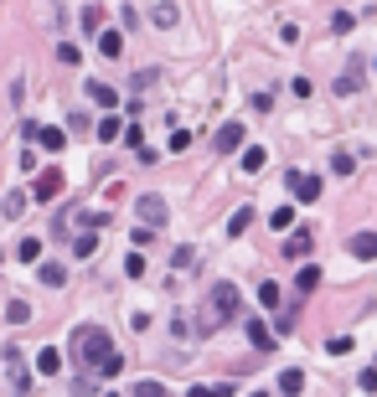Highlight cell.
Returning <instances> with one entry per match:
<instances>
[{
  "instance_id": "obj_1",
  "label": "cell",
  "mask_w": 377,
  "mask_h": 397,
  "mask_svg": "<svg viewBox=\"0 0 377 397\" xmlns=\"http://www.w3.org/2000/svg\"><path fill=\"white\" fill-rule=\"evenodd\" d=\"M73 356L83 371H99L104 356H114V341H109V330L104 325H78L73 330Z\"/></svg>"
},
{
  "instance_id": "obj_2",
  "label": "cell",
  "mask_w": 377,
  "mask_h": 397,
  "mask_svg": "<svg viewBox=\"0 0 377 397\" xmlns=\"http://www.w3.org/2000/svg\"><path fill=\"white\" fill-rule=\"evenodd\" d=\"M135 217H140L145 227H155V232H161V227H166V217H171V207H166V196H155V191H145L140 202H135Z\"/></svg>"
},
{
  "instance_id": "obj_3",
  "label": "cell",
  "mask_w": 377,
  "mask_h": 397,
  "mask_svg": "<svg viewBox=\"0 0 377 397\" xmlns=\"http://www.w3.org/2000/svg\"><path fill=\"white\" fill-rule=\"evenodd\" d=\"M62 191H68V181H62V170H57V165H47V170L36 175V186H31V196H36V202H47V207L57 202Z\"/></svg>"
},
{
  "instance_id": "obj_4",
  "label": "cell",
  "mask_w": 377,
  "mask_h": 397,
  "mask_svg": "<svg viewBox=\"0 0 377 397\" xmlns=\"http://www.w3.org/2000/svg\"><path fill=\"white\" fill-rule=\"evenodd\" d=\"M212 310H217V325H228V320H238V284H217L212 289Z\"/></svg>"
},
{
  "instance_id": "obj_5",
  "label": "cell",
  "mask_w": 377,
  "mask_h": 397,
  "mask_svg": "<svg viewBox=\"0 0 377 397\" xmlns=\"http://www.w3.org/2000/svg\"><path fill=\"white\" fill-rule=\"evenodd\" d=\"M290 196L295 202H321V175H310V170H290Z\"/></svg>"
},
{
  "instance_id": "obj_6",
  "label": "cell",
  "mask_w": 377,
  "mask_h": 397,
  "mask_svg": "<svg viewBox=\"0 0 377 397\" xmlns=\"http://www.w3.org/2000/svg\"><path fill=\"white\" fill-rule=\"evenodd\" d=\"M150 21H155L161 31L181 26V6H176V0H155V6H150Z\"/></svg>"
},
{
  "instance_id": "obj_7",
  "label": "cell",
  "mask_w": 377,
  "mask_h": 397,
  "mask_svg": "<svg viewBox=\"0 0 377 397\" xmlns=\"http://www.w3.org/2000/svg\"><path fill=\"white\" fill-rule=\"evenodd\" d=\"M36 145L57 155V150H68V129H57V124H36Z\"/></svg>"
},
{
  "instance_id": "obj_8",
  "label": "cell",
  "mask_w": 377,
  "mask_h": 397,
  "mask_svg": "<svg viewBox=\"0 0 377 397\" xmlns=\"http://www.w3.org/2000/svg\"><path fill=\"white\" fill-rule=\"evenodd\" d=\"M36 279L47 284V289H62V284H68V269H62V263H52V258H41V263H36Z\"/></svg>"
},
{
  "instance_id": "obj_9",
  "label": "cell",
  "mask_w": 377,
  "mask_h": 397,
  "mask_svg": "<svg viewBox=\"0 0 377 397\" xmlns=\"http://www.w3.org/2000/svg\"><path fill=\"white\" fill-rule=\"evenodd\" d=\"M248 341L258 346V356H274V330L263 320H248Z\"/></svg>"
},
{
  "instance_id": "obj_10",
  "label": "cell",
  "mask_w": 377,
  "mask_h": 397,
  "mask_svg": "<svg viewBox=\"0 0 377 397\" xmlns=\"http://www.w3.org/2000/svg\"><path fill=\"white\" fill-rule=\"evenodd\" d=\"M36 371H41V377H57V371H62V351H57L52 341L36 351Z\"/></svg>"
},
{
  "instance_id": "obj_11",
  "label": "cell",
  "mask_w": 377,
  "mask_h": 397,
  "mask_svg": "<svg viewBox=\"0 0 377 397\" xmlns=\"http://www.w3.org/2000/svg\"><path fill=\"white\" fill-rule=\"evenodd\" d=\"M243 135H248V129H243L238 119H228L223 129H217V150H223V155H228V150H238V145H243Z\"/></svg>"
},
{
  "instance_id": "obj_12",
  "label": "cell",
  "mask_w": 377,
  "mask_h": 397,
  "mask_svg": "<svg viewBox=\"0 0 377 397\" xmlns=\"http://www.w3.org/2000/svg\"><path fill=\"white\" fill-rule=\"evenodd\" d=\"M362 83H367V73H362V68H346V73L336 78V98H351V93H362Z\"/></svg>"
},
{
  "instance_id": "obj_13",
  "label": "cell",
  "mask_w": 377,
  "mask_h": 397,
  "mask_svg": "<svg viewBox=\"0 0 377 397\" xmlns=\"http://www.w3.org/2000/svg\"><path fill=\"white\" fill-rule=\"evenodd\" d=\"M6 366H11V382H16V392H26V387H31V371L21 366V351H16V346L6 351Z\"/></svg>"
},
{
  "instance_id": "obj_14",
  "label": "cell",
  "mask_w": 377,
  "mask_h": 397,
  "mask_svg": "<svg viewBox=\"0 0 377 397\" xmlns=\"http://www.w3.org/2000/svg\"><path fill=\"white\" fill-rule=\"evenodd\" d=\"M279 392H284V397H300V392H305V371H300V366H284V371H279Z\"/></svg>"
},
{
  "instance_id": "obj_15",
  "label": "cell",
  "mask_w": 377,
  "mask_h": 397,
  "mask_svg": "<svg viewBox=\"0 0 377 397\" xmlns=\"http://www.w3.org/2000/svg\"><path fill=\"white\" fill-rule=\"evenodd\" d=\"M351 258L372 263V258H377V232H357V237H351Z\"/></svg>"
},
{
  "instance_id": "obj_16",
  "label": "cell",
  "mask_w": 377,
  "mask_h": 397,
  "mask_svg": "<svg viewBox=\"0 0 377 397\" xmlns=\"http://www.w3.org/2000/svg\"><path fill=\"white\" fill-rule=\"evenodd\" d=\"M316 284H321V269H316V263H305V269H300V274H295V294H300V299H305V294H310V289H316Z\"/></svg>"
},
{
  "instance_id": "obj_17",
  "label": "cell",
  "mask_w": 377,
  "mask_h": 397,
  "mask_svg": "<svg viewBox=\"0 0 377 397\" xmlns=\"http://www.w3.org/2000/svg\"><path fill=\"white\" fill-rule=\"evenodd\" d=\"M310 248H316L310 227H300V237H290V242H284V253H290V258H310Z\"/></svg>"
},
{
  "instance_id": "obj_18",
  "label": "cell",
  "mask_w": 377,
  "mask_h": 397,
  "mask_svg": "<svg viewBox=\"0 0 377 397\" xmlns=\"http://www.w3.org/2000/svg\"><path fill=\"white\" fill-rule=\"evenodd\" d=\"M248 227H253V207H238V212L228 217V237H243Z\"/></svg>"
},
{
  "instance_id": "obj_19",
  "label": "cell",
  "mask_w": 377,
  "mask_h": 397,
  "mask_svg": "<svg viewBox=\"0 0 377 397\" xmlns=\"http://www.w3.org/2000/svg\"><path fill=\"white\" fill-rule=\"evenodd\" d=\"M88 98H94L99 108H114V103H119V93H114L109 83H88Z\"/></svg>"
},
{
  "instance_id": "obj_20",
  "label": "cell",
  "mask_w": 377,
  "mask_h": 397,
  "mask_svg": "<svg viewBox=\"0 0 377 397\" xmlns=\"http://www.w3.org/2000/svg\"><path fill=\"white\" fill-rule=\"evenodd\" d=\"M16 258L21 263H41V237H21L16 242Z\"/></svg>"
},
{
  "instance_id": "obj_21",
  "label": "cell",
  "mask_w": 377,
  "mask_h": 397,
  "mask_svg": "<svg viewBox=\"0 0 377 397\" xmlns=\"http://www.w3.org/2000/svg\"><path fill=\"white\" fill-rule=\"evenodd\" d=\"M99 253V232H78L73 237V258H94Z\"/></svg>"
},
{
  "instance_id": "obj_22",
  "label": "cell",
  "mask_w": 377,
  "mask_h": 397,
  "mask_svg": "<svg viewBox=\"0 0 377 397\" xmlns=\"http://www.w3.org/2000/svg\"><path fill=\"white\" fill-rule=\"evenodd\" d=\"M269 165V150H243V175H258Z\"/></svg>"
},
{
  "instance_id": "obj_23",
  "label": "cell",
  "mask_w": 377,
  "mask_h": 397,
  "mask_svg": "<svg viewBox=\"0 0 377 397\" xmlns=\"http://www.w3.org/2000/svg\"><path fill=\"white\" fill-rule=\"evenodd\" d=\"M186 397H233V382H217V387H212V382H196Z\"/></svg>"
},
{
  "instance_id": "obj_24",
  "label": "cell",
  "mask_w": 377,
  "mask_h": 397,
  "mask_svg": "<svg viewBox=\"0 0 377 397\" xmlns=\"http://www.w3.org/2000/svg\"><path fill=\"white\" fill-rule=\"evenodd\" d=\"M99 52H104V57H119V52H124V36H119V31H99Z\"/></svg>"
},
{
  "instance_id": "obj_25",
  "label": "cell",
  "mask_w": 377,
  "mask_h": 397,
  "mask_svg": "<svg viewBox=\"0 0 377 397\" xmlns=\"http://www.w3.org/2000/svg\"><path fill=\"white\" fill-rule=\"evenodd\" d=\"M6 320H11V325H26V320H36V315H31L26 299H11V304H6Z\"/></svg>"
},
{
  "instance_id": "obj_26",
  "label": "cell",
  "mask_w": 377,
  "mask_h": 397,
  "mask_svg": "<svg viewBox=\"0 0 377 397\" xmlns=\"http://www.w3.org/2000/svg\"><path fill=\"white\" fill-rule=\"evenodd\" d=\"M119 135H124V124H119L114 114H109V119H99V140H104V145H114Z\"/></svg>"
},
{
  "instance_id": "obj_27",
  "label": "cell",
  "mask_w": 377,
  "mask_h": 397,
  "mask_svg": "<svg viewBox=\"0 0 377 397\" xmlns=\"http://www.w3.org/2000/svg\"><path fill=\"white\" fill-rule=\"evenodd\" d=\"M269 227H279V232L295 227V207H274V212H269Z\"/></svg>"
},
{
  "instance_id": "obj_28",
  "label": "cell",
  "mask_w": 377,
  "mask_h": 397,
  "mask_svg": "<svg viewBox=\"0 0 377 397\" xmlns=\"http://www.w3.org/2000/svg\"><path fill=\"white\" fill-rule=\"evenodd\" d=\"M0 212H6V217H11V222H16V217H21V212H26V196H21V191H11V196H6V207H0Z\"/></svg>"
},
{
  "instance_id": "obj_29",
  "label": "cell",
  "mask_w": 377,
  "mask_h": 397,
  "mask_svg": "<svg viewBox=\"0 0 377 397\" xmlns=\"http://www.w3.org/2000/svg\"><path fill=\"white\" fill-rule=\"evenodd\" d=\"M331 170H336V175H351V170H357V160H351L346 150H336V155H331Z\"/></svg>"
},
{
  "instance_id": "obj_30",
  "label": "cell",
  "mask_w": 377,
  "mask_h": 397,
  "mask_svg": "<svg viewBox=\"0 0 377 397\" xmlns=\"http://www.w3.org/2000/svg\"><path fill=\"white\" fill-rule=\"evenodd\" d=\"M129 397H166V387L145 377V382H135V392H129Z\"/></svg>"
},
{
  "instance_id": "obj_31",
  "label": "cell",
  "mask_w": 377,
  "mask_h": 397,
  "mask_svg": "<svg viewBox=\"0 0 377 397\" xmlns=\"http://www.w3.org/2000/svg\"><path fill=\"white\" fill-rule=\"evenodd\" d=\"M119 140H124L129 150H140V145H145V129H140V124H124V135H119Z\"/></svg>"
},
{
  "instance_id": "obj_32",
  "label": "cell",
  "mask_w": 377,
  "mask_h": 397,
  "mask_svg": "<svg viewBox=\"0 0 377 397\" xmlns=\"http://www.w3.org/2000/svg\"><path fill=\"white\" fill-rule=\"evenodd\" d=\"M119 371H124V356H119V351H114V356H104V366H99V377H119Z\"/></svg>"
},
{
  "instance_id": "obj_33",
  "label": "cell",
  "mask_w": 377,
  "mask_h": 397,
  "mask_svg": "<svg viewBox=\"0 0 377 397\" xmlns=\"http://www.w3.org/2000/svg\"><path fill=\"white\" fill-rule=\"evenodd\" d=\"M191 263H196V248H176L171 253V269H191Z\"/></svg>"
},
{
  "instance_id": "obj_34",
  "label": "cell",
  "mask_w": 377,
  "mask_h": 397,
  "mask_svg": "<svg viewBox=\"0 0 377 397\" xmlns=\"http://www.w3.org/2000/svg\"><path fill=\"white\" fill-rule=\"evenodd\" d=\"M295 315H300V304H295L290 315H279V320H274V341H279V336H290V330H295Z\"/></svg>"
},
{
  "instance_id": "obj_35",
  "label": "cell",
  "mask_w": 377,
  "mask_h": 397,
  "mask_svg": "<svg viewBox=\"0 0 377 397\" xmlns=\"http://www.w3.org/2000/svg\"><path fill=\"white\" fill-rule=\"evenodd\" d=\"M258 304H263V310H274V304H279V289H274V284H258Z\"/></svg>"
},
{
  "instance_id": "obj_36",
  "label": "cell",
  "mask_w": 377,
  "mask_h": 397,
  "mask_svg": "<svg viewBox=\"0 0 377 397\" xmlns=\"http://www.w3.org/2000/svg\"><path fill=\"white\" fill-rule=\"evenodd\" d=\"M57 62H68V68H78V47H73V41H57Z\"/></svg>"
},
{
  "instance_id": "obj_37",
  "label": "cell",
  "mask_w": 377,
  "mask_h": 397,
  "mask_svg": "<svg viewBox=\"0 0 377 397\" xmlns=\"http://www.w3.org/2000/svg\"><path fill=\"white\" fill-rule=\"evenodd\" d=\"M73 217H78V207L68 202V207H62V212H57V222H52V232H68V222H73Z\"/></svg>"
},
{
  "instance_id": "obj_38",
  "label": "cell",
  "mask_w": 377,
  "mask_h": 397,
  "mask_svg": "<svg viewBox=\"0 0 377 397\" xmlns=\"http://www.w3.org/2000/svg\"><path fill=\"white\" fill-rule=\"evenodd\" d=\"M326 351H331V356H346V351H351V336H331Z\"/></svg>"
},
{
  "instance_id": "obj_39",
  "label": "cell",
  "mask_w": 377,
  "mask_h": 397,
  "mask_svg": "<svg viewBox=\"0 0 377 397\" xmlns=\"http://www.w3.org/2000/svg\"><path fill=\"white\" fill-rule=\"evenodd\" d=\"M124 274H129V279H140V274H145V258H140V253H129V258H124Z\"/></svg>"
},
{
  "instance_id": "obj_40",
  "label": "cell",
  "mask_w": 377,
  "mask_h": 397,
  "mask_svg": "<svg viewBox=\"0 0 377 397\" xmlns=\"http://www.w3.org/2000/svg\"><path fill=\"white\" fill-rule=\"evenodd\" d=\"M357 387H362V392H377V366H367V371H362Z\"/></svg>"
},
{
  "instance_id": "obj_41",
  "label": "cell",
  "mask_w": 377,
  "mask_h": 397,
  "mask_svg": "<svg viewBox=\"0 0 377 397\" xmlns=\"http://www.w3.org/2000/svg\"><path fill=\"white\" fill-rule=\"evenodd\" d=\"M68 135H88V114H73L68 119Z\"/></svg>"
},
{
  "instance_id": "obj_42",
  "label": "cell",
  "mask_w": 377,
  "mask_h": 397,
  "mask_svg": "<svg viewBox=\"0 0 377 397\" xmlns=\"http://www.w3.org/2000/svg\"><path fill=\"white\" fill-rule=\"evenodd\" d=\"M248 397H269V392H263V387H258V392H248Z\"/></svg>"
},
{
  "instance_id": "obj_43",
  "label": "cell",
  "mask_w": 377,
  "mask_h": 397,
  "mask_svg": "<svg viewBox=\"0 0 377 397\" xmlns=\"http://www.w3.org/2000/svg\"><path fill=\"white\" fill-rule=\"evenodd\" d=\"M0 258H6V248H0Z\"/></svg>"
},
{
  "instance_id": "obj_44",
  "label": "cell",
  "mask_w": 377,
  "mask_h": 397,
  "mask_svg": "<svg viewBox=\"0 0 377 397\" xmlns=\"http://www.w3.org/2000/svg\"><path fill=\"white\" fill-rule=\"evenodd\" d=\"M372 68H377V62H372Z\"/></svg>"
}]
</instances>
